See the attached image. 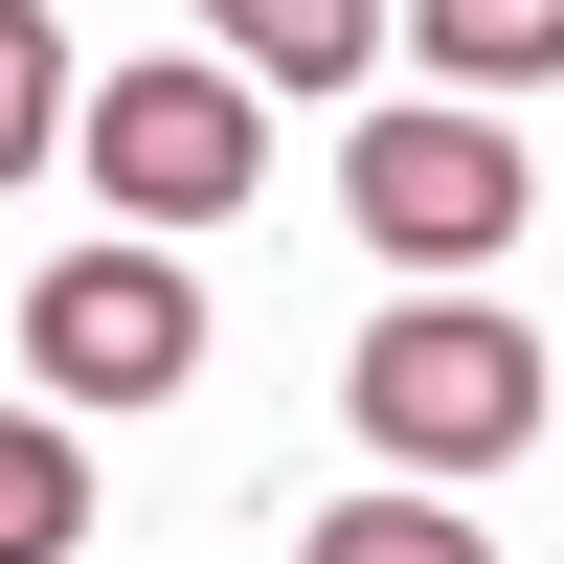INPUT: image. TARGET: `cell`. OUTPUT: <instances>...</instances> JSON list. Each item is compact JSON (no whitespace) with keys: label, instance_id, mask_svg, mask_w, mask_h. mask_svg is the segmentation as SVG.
Wrapping results in <instances>:
<instances>
[{"label":"cell","instance_id":"obj_1","mask_svg":"<svg viewBox=\"0 0 564 564\" xmlns=\"http://www.w3.org/2000/svg\"><path fill=\"white\" fill-rule=\"evenodd\" d=\"M520 204H542V181H520V113L452 90V68L384 90V113L339 135V226H361L384 271H497V249H520Z\"/></svg>","mask_w":564,"mask_h":564},{"label":"cell","instance_id":"obj_4","mask_svg":"<svg viewBox=\"0 0 564 564\" xmlns=\"http://www.w3.org/2000/svg\"><path fill=\"white\" fill-rule=\"evenodd\" d=\"M90 181H113V226H249L271 204V68L204 90V45L181 68H113L90 90Z\"/></svg>","mask_w":564,"mask_h":564},{"label":"cell","instance_id":"obj_3","mask_svg":"<svg viewBox=\"0 0 564 564\" xmlns=\"http://www.w3.org/2000/svg\"><path fill=\"white\" fill-rule=\"evenodd\" d=\"M23 384H45V406H159V384H204V271H181L159 226L23 271Z\"/></svg>","mask_w":564,"mask_h":564},{"label":"cell","instance_id":"obj_5","mask_svg":"<svg viewBox=\"0 0 564 564\" xmlns=\"http://www.w3.org/2000/svg\"><path fill=\"white\" fill-rule=\"evenodd\" d=\"M294 564H497V542L452 520V475H384V497H316Z\"/></svg>","mask_w":564,"mask_h":564},{"label":"cell","instance_id":"obj_8","mask_svg":"<svg viewBox=\"0 0 564 564\" xmlns=\"http://www.w3.org/2000/svg\"><path fill=\"white\" fill-rule=\"evenodd\" d=\"M68 542H90V452L45 406H0V564H68Z\"/></svg>","mask_w":564,"mask_h":564},{"label":"cell","instance_id":"obj_9","mask_svg":"<svg viewBox=\"0 0 564 564\" xmlns=\"http://www.w3.org/2000/svg\"><path fill=\"white\" fill-rule=\"evenodd\" d=\"M45 135H90V68H68V23H45V0H0V181H23Z\"/></svg>","mask_w":564,"mask_h":564},{"label":"cell","instance_id":"obj_6","mask_svg":"<svg viewBox=\"0 0 564 564\" xmlns=\"http://www.w3.org/2000/svg\"><path fill=\"white\" fill-rule=\"evenodd\" d=\"M204 45H226V68H271V90H339L361 45H384V0H204Z\"/></svg>","mask_w":564,"mask_h":564},{"label":"cell","instance_id":"obj_7","mask_svg":"<svg viewBox=\"0 0 564 564\" xmlns=\"http://www.w3.org/2000/svg\"><path fill=\"white\" fill-rule=\"evenodd\" d=\"M406 45H430L452 90H542L564 68V0H406Z\"/></svg>","mask_w":564,"mask_h":564},{"label":"cell","instance_id":"obj_2","mask_svg":"<svg viewBox=\"0 0 564 564\" xmlns=\"http://www.w3.org/2000/svg\"><path fill=\"white\" fill-rule=\"evenodd\" d=\"M339 406H361L384 475H497V452H542V339L497 294H406V316H361Z\"/></svg>","mask_w":564,"mask_h":564}]
</instances>
